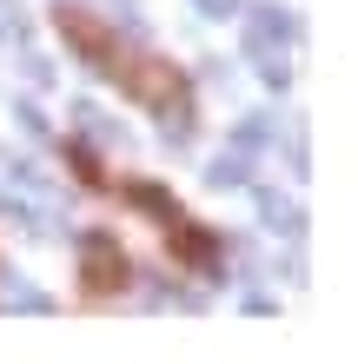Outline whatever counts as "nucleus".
Returning a JSON list of instances; mask_svg holds the SVG:
<instances>
[{
    "label": "nucleus",
    "mask_w": 358,
    "mask_h": 364,
    "mask_svg": "<svg viewBox=\"0 0 358 364\" xmlns=\"http://www.w3.org/2000/svg\"><path fill=\"white\" fill-rule=\"evenodd\" d=\"M107 73H120V87L133 93L139 106H153V113L173 119V133H186V80L173 60H159V53H120L107 60Z\"/></svg>",
    "instance_id": "obj_1"
},
{
    "label": "nucleus",
    "mask_w": 358,
    "mask_h": 364,
    "mask_svg": "<svg viewBox=\"0 0 358 364\" xmlns=\"http://www.w3.org/2000/svg\"><path fill=\"white\" fill-rule=\"evenodd\" d=\"M292 40H299V27H292L285 7H252L246 14V53L259 60V73L272 80V87L292 73Z\"/></svg>",
    "instance_id": "obj_2"
},
{
    "label": "nucleus",
    "mask_w": 358,
    "mask_h": 364,
    "mask_svg": "<svg viewBox=\"0 0 358 364\" xmlns=\"http://www.w3.org/2000/svg\"><path fill=\"white\" fill-rule=\"evenodd\" d=\"M80 278H87L93 298H113L126 285V252L107 239V232H87V239H80Z\"/></svg>",
    "instance_id": "obj_3"
},
{
    "label": "nucleus",
    "mask_w": 358,
    "mask_h": 364,
    "mask_svg": "<svg viewBox=\"0 0 358 364\" xmlns=\"http://www.w3.org/2000/svg\"><path fill=\"white\" fill-rule=\"evenodd\" d=\"M53 20H60V40H67L73 53H87L93 67L107 73V60H113V20H100V14H87V7H60Z\"/></svg>",
    "instance_id": "obj_4"
},
{
    "label": "nucleus",
    "mask_w": 358,
    "mask_h": 364,
    "mask_svg": "<svg viewBox=\"0 0 358 364\" xmlns=\"http://www.w3.org/2000/svg\"><path fill=\"white\" fill-rule=\"evenodd\" d=\"M159 225H166V245H173V252H179L186 265H213V259H219V245L206 239V232H199L193 219H179V212H166Z\"/></svg>",
    "instance_id": "obj_5"
},
{
    "label": "nucleus",
    "mask_w": 358,
    "mask_h": 364,
    "mask_svg": "<svg viewBox=\"0 0 358 364\" xmlns=\"http://www.w3.org/2000/svg\"><path fill=\"white\" fill-rule=\"evenodd\" d=\"M252 199H259V219H265L272 232H279V239H299V232H305V212H299V199H285V192H272V186H259Z\"/></svg>",
    "instance_id": "obj_6"
},
{
    "label": "nucleus",
    "mask_w": 358,
    "mask_h": 364,
    "mask_svg": "<svg viewBox=\"0 0 358 364\" xmlns=\"http://www.w3.org/2000/svg\"><path fill=\"white\" fill-rule=\"evenodd\" d=\"M0 305H7V311H27V318H40V311H53V298H47V291H33L20 272H7V285H0Z\"/></svg>",
    "instance_id": "obj_7"
},
{
    "label": "nucleus",
    "mask_w": 358,
    "mask_h": 364,
    "mask_svg": "<svg viewBox=\"0 0 358 364\" xmlns=\"http://www.w3.org/2000/svg\"><path fill=\"white\" fill-rule=\"evenodd\" d=\"M206 186H246V153L233 146L226 159H213V173H206Z\"/></svg>",
    "instance_id": "obj_8"
},
{
    "label": "nucleus",
    "mask_w": 358,
    "mask_h": 364,
    "mask_svg": "<svg viewBox=\"0 0 358 364\" xmlns=\"http://www.w3.org/2000/svg\"><path fill=\"white\" fill-rule=\"evenodd\" d=\"M193 7H199L206 20H226V14H239V0H193Z\"/></svg>",
    "instance_id": "obj_9"
},
{
    "label": "nucleus",
    "mask_w": 358,
    "mask_h": 364,
    "mask_svg": "<svg viewBox=\"0 0 358 364\" xmlns=\"http://www.w3.org/2000/svg\"><path fill=\"white\" fill-rule=\"evenodd\" d=\"M14 14H20L14 0H0V40H14V33H20V20H14Z\"/></svg>",
    "instance_id": "obj_10"
}]
</instances>
